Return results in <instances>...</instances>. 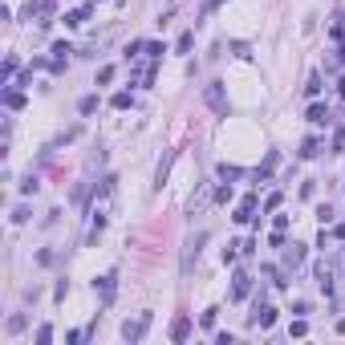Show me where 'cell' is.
<instances>
[{"label":"cell","mask_w":345,"mask_h":345,"mask_svg":"<svg viewBox=\"0 0 345 345\" xmlns=\"http://www.w3.org/2000/svg\"><path fill=\"white\" fill-rule=\"evenodd\" d=\"M309 122H317V126H325V122H329V106H321V102H313V106H309Z\"/></svg>","instance_id":"9a60e30c"},{"label":"cell","mask_w":345,"mask_h":345,"mask_svg":"<svg viewBox=\"0 0 345 345\" xmlns=\"http://www.w3.org/2000/svg\"><path fill=\"white\" fill-rule=\"evenodd\" d=\"M25 16L37 20V29H49V25H53V0H29Z\"/></svg>","instance_id":"6da1fadb"},{"label":"cell","mask_w":345,"mask_h":345,"mask_svg":"<svg viewBox=\"0 0 345 345\" xmlns=\"http://www.w3.org/2000/svg\"><path fill=\"white\" fill-rule=\"evenodd\" d=\"M146 329H150V313H138L134 321H126V325H122V337H126V341H142V333H146Z\"/></svg>","instance_id":"7a4b0ae2"},{"label":"cell","mask_w":345,"mask_h":345,"mask_svg":"<svg viewBox=\"0 0 345 345\" xmlns=\"http://www.w3.org/2000/svg\"><path fill=\"white\" fill-rule=\"evenodd\" d=\"M203 102H207L215 114H224V118H228V98H224V85H220V81H211V85L203 90Z\"/></svg>","instance_id":"3957f363"},{"label":"cell","mask_w":345,"mask_h":345,"mask_svg":"<svg viewBox=\"0 0 345 345\" xmlns=\"http://www.w3.org/2000/svg\"><path fill=\"white\" fill-rule=\"evenodd\" d=\"M333 235H337V240L345 244V224H337V228H333Z\"/></svg>","instance_id":"836d02e7"},{"label":"cell","mask_w":345,"mask_h":345,"mask_svg":"<svg viewBox=\"0 0 345 345\" xmlns=\"http://www.w3.org/2000/svg\"><path fill=\"white\" fill-rule=\"evenodd\" d=\"M90 20V8H73V12H65V29H77V25H85Z\"/></svg>","instance_id":"5bb4252c"},{"label":"cell","mask_w":345,"mask_h":345,"mask_svg":"<svg viewBox=\"0 0 345 345\" xmlns=\"http://www.w3.org/2000/svg\"><path fill=\"white\" fill-rule=\"evenodd\" d=\"M106 81H114V65H106V69H98V85H106Z\"/></svg>","instance_id":"484cf974"},{"label":"cell","mask_w":345,"mask_h":345,"mask_svg":"<svg viewBox=\"0 0 345 345\" xmlns=\"http://www.w3.org/2000/svg\"><path fill=\"white\" fill-rule=\"evenodd\" d=\"M220 175H224V179H240V167H228V163H224V167H220Z\"/></svg>","instance_id":"d6a6232c"},{"label":"cell","mask_w":345,"mask_h":345,"mask_svg":"<svg viewBox=\"0 0 345 345\" xmlns=\"http://www.w3.org/2000/svg\"><path fill=\"white\" fill-rule=\"evenodd\" d=\"M317 285L325 288V292H333V264H329V260L317 264Z\"/></svg>","instance_id":"9c48e42d"},{"label":"cell","mask_w":345,"mask_h":345,"mask_svg":"<svg viewBox=\"0 0 345 345\" xmlns=\"http://www.w3.org/2000/svg\"><path fill=\"white\" fill-rule=\"evenodd\" d=\"M110 106H114V110H130V94H126V90L114 94V102H110Z\"/></svg>","instance_id":"7402d4cb"},{"label":"cell","mask_w":345,"mask_h":345,"mask_svg":"<svg viewBox=\"0 0 345 345\" xmlns=\"http://www.w3.org/2000/svg\"><path fill=\"white\" fill-rule=\"evenodd\" d=\"M69 53H73V49H69L65 41H57V45H53V65H49V69L61 73V69H65V61H69Z\"/></svg>","instance_id":"30bf717a"},{"label":"cell","mask_w":345,"mask_h":345,"mask_svg":"<svg viewBox=\"0 0 345 345\" xmlns=\"http://www.w3.org/2000/svg\"><path fill=\"white\" fill-rule=\"evenodd\" d=\"M309 333V325H305V317H296L292 325H288V337H305Z\"/></svg>","instance_id":"d6986e66"},{"label":"cell","mask_w":345,"mask_h":345,"mask_svg":"<svg viewBox=\"0 0 345 345\" xmlns=\"http://www.w3.org/2000/svg\"><path fill=\"white\" fill-rule=\"evenodd\" d=\"M337 94H341V98H345V77H341V81H337Z\"/></svg>","instance_id":"d590c367"},{"label":"cell","mask_w":345,"mask_h":345,"mask_svg":"<svg viewBox=\"0 0 345 345\" xmlns=\"http://www.w3.org/2000/svg\"><path fill=\"white\" fill-rule=\"evenodd\" d=\"M187 333H191V321L187 317H175L171 321V341H187Z\"/></svg>","instance_id":"7c38bea8"},{"label":"cell","mask_w":345,"mask_h":345,"mask_svg":"<svg viewBox=\"0 0 345 345\" xmlns=\"http://www.w3.org/2000/svg\"><path fill=\"white\" fill-rule=\"evenodd\" d=\"M163 53H167V49H163V45H159V41H150V45H146V53H142V57H155V61H159V57H163Z\"/></svg>","instance_id":"603a6c76"},{"label":"cell","mask_w":345,"mask_h":345,"mask_svg":"<svg viewBox=\"0 0 345 345\" xmlns=\"http://www.w3.org/2000/svg\"><path fill=\"white\" fill-rule=\"evenodd\" d=\"M272 167H276V155H268V159H264V167H260V179H264V175H272Z\"/></svg>","instance_id":"4dcf8cb0"},{"label":"cell","mask_w":345,"mask_h":345,"mask_svg":"<svg viewBox=\"0 0 345 345\" xmlns=\"http://www.w3.org/2000/svg\"><path fill=\"white\" fill-rule=\"evenodd\" d=\"M305 264V244H288L285 248V268H300Z\"/></svg>","instance_id":"52a82bcc"},{"label":"cell","mask_w":345,"mask_h":345,"mask_svg":"<svg viewBox=\"0 0 345 345\" xmlns=\"http://www.w3.org/2000/svg\"><path fill=\"white\" fill-rule=\"evenodd\" d=\"M333 41H337V45H345V12L333 20Z\"/></svg>","instance_id":"ffe728a7"},{"label":"cell","mask_w":345,"mask_h":345,"mask_svg":"<svg viewBox=\"0 0 345 345\" xmlns=\"http://www.w3.org/2000/svg\"><path fill=\"white\" fill-rule=\"evenodd\" d=\"M215 317H220V309H207V313L199 317V321H203V329H211V325H215Z\"/></svg>","instance_id":"83f0119b"},{"label":"cell","mask_w":345,"mask_h":345,"mask_svg":"<svg viewBox=\"0 0 345 345\" xmlns=\"http://www.w3.org/2000/svg\"><path fill=\"white\" fill-rule=\"evenodd\" d=\"M313 155H321V138H305L300 142V159H313Z\"/></svg>","instance_id":"e0dca14e"},{"label":"cell","mask_w":345,"mask_h":345,"mask_svg":"<svg viewBox=\"0 0 345 345\" xmlns=\"http://www.w3.org/2000/svg\"><path fill=\"white\" fill-rule=\"evenodd\" d=\"M98 110V98H81V114H94Z\"/></svg>","instance_id":"f546056e"},{"label":"cell","mask_w":345,"mask_h":345,"mask_svg":"<svg viewBox=\"0 0 345 345\" xmlns=\"http://www.w3.org/2000/svg\"><path fill=\"white\" fill-rule=\"evenodd\" d=\"M171 163H175V150L163 155V163H159V171H155V187H163L167 183V175H171Z\"/></svg>","instance_id":"4fadbf2b"},{"label":"cell","mask_w":345,"mask_h":345,"mask_svg":"<svg viewBox=\"0 0 345 345\" xmlns=\"http://www.w3.org/2000/svg\"><path fill=\"white\" fill-rule=\"evenodd\" d=\"M305 94H309V98H317V94H321V77H317V73L305 81Z\"/></svg>","instance_id":"44dd1931"},{"label":"cell","mask_w":345,"mask_h":345,"mask_svg":"<svg viewBox=\"0 0 345 345\" xmlns=\"http://www.w3.org/2000/svg\"><path fill=\"white\" fill-rule=\"evenodd\" d=\"M155 65H159V61H155V57L138 61V65L130 69V81H134V85H150V81H155Z\"/></svg>","instance_id":"277c9868"},{"label":"cell","mask_w":345,"mask_h":345,"mask_svg":"<svg viewBox=\"0 0 345 345\" xmlns=\"http://www.w3.org/2000/svg\"><path fill=\"white\" fill-rule=\"evenodd\" d=\"M281 199H285V195H281V191H272V195L264 199V207H268V211H276V207H281Z\"/></svg>","instance_id":"4316f807"},{"label":"cell","mask_w":345,"mask_h":345,"mask_svg":"<svg viewBox=\"0 0 345 345\" xmlns=\"http://www.w3.org/2000/svg\"><path fill=\"white\" fill-rule=\"evenodd\" d=\"M191 45H195V33H183V37H179V53H187Z\"/></svg>","instance_id":"d4e9b609"},{"label":"cell","mask_w":345,"mask_h":345,"mask_svg":"<svg viewBox=\"0 0 345 345\" xmlns=\"http://www.w3.org/2000/svg\"><path fill=\"white\" fill-rule=\"evenodd\" d=\"M94 288H98V292H102V300L110 305V300H114V272H106L102 281H94Z\"/></svg>","instance_id":"8fae6325"},{"label":"cell","mask_w":345,"mask_h":345,"mask_svg":"<svg viewBox=\"0 0 345 345\" xmlns=\"http://www.w3.org/2000/svg\"><path fill=\"white\" fill-rule=\"evenodd\" d=\"M345 150V130H337V138H333V155H341Z\"/></svg>","instance_id":"1f68e13d"},{"label":"cell","mask_w":345,"mask_h":345,"mask_svg":"<svg viewBox=\"0 0 345 345\" xmlns=\"http://www.w3.org/2000/svg\"><path fill=\"white\" fill-rule=\"evenodd\" d=\"M215 4H224V0H203V12H211Z\"/></svg>","instance_id":"e575fe53"},{"label":"cell","mask_w":345,"mask_h":345,"mask_svg":"<svg viewBox=\"0 0 345 345\" xmlns=\"http://www.w3.org/2000/svg\"><path fill=\"white\" fill-rule=\"evenodd\" d=\"M252 211H256V195H244V199H240V207H235V224H248V220H252Z\"/></svg>","instance_id":"ba28073f"},{"label":"cell","mask_w":345,"mask_h":345,"mask_svg":"<svg viewBox=\"0 0 345 345\" xmlns=\"http://www.w3.org/2000/svg\"><path fill=\"white\" fill-rule=\"evenodd\" d=\"M4 106H8V110H20V106H25V94H20V90H8V94H4Z\"/></svg>","instance_id":"ac0fdd59"},{"label":"cell","mask_w":345,"mask_h":345,"mask_svg":"<svg viewBox=\"0 0 345 345\" xmlns=\"http://www.w3.org/2000/svg\"><path fill=\"white\" fill-rule=\"evenodd\" d=\"M20 329H25V317H20V313H16V317H8V333H20Z\"/></svg>","instance_id":"f1b7e54d"},{"label":"cell","mask_w":345,"mask_h":345,"mask_svg":"<svg viewBox=\"0 0 345 345\" xmlns=\"http://www.w3.org/2000/svg\"><path fill=\"white\" fill-rule=\"evenodd\" d=\"M252 325H260V329H272V325H276V309H268V305H256V313H252Z\"/></svg>","instance_id":"8992f818"},{"label":"cell","mask_w":345,"mask_h":345,"mask_svg":"<svg viewBox=\"0 0 345 345\" xmlns=\"http://www.w3.org/2000/svg\"><path fill=\"white\" fill-rule=\"evenodd\" d=\"M199 244H203V235H195V240H187V252H183V268H191V260L199 256Z\"/></svg>","instance_id":"2e32d148"},{"label":"cell","mask_w":345,"mask_h":345,"mask_svg":"<svg viewBox=\"0 0 345 345\" xmlns=\"http://www.w3.org/2000/svg\"><path fill=\"white\" fill-rule=\"evenodd\" d=\"M248 292H252V276H248V272L240 268V272L231 276V300H244Z\"/></svg>","instance_id":"5b68a950"},{"label":"cell","mask_w":345,"mask_h":345,"mask_svg":"<svg viewBox=\"0 0 345 345\" xmlns=\"http://www.w3.org/2000/svg\"><path fill=\"white\" fill-rule=\"evenodd\" d=\"M53 341V329H49V325H41V329H37V345H49Z\"/></svg>","instance_id":"cb8c5ba5"}]
</instances>
